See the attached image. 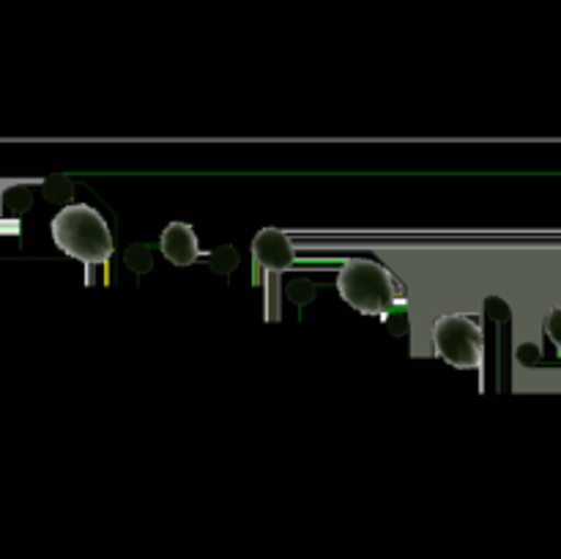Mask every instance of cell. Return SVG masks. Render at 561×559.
Instances as JSON below:
<instances>
[{
    "instance_id": "cell-3",
    "label": "cell",
    "mask_w": 561,
    "mask_h": 559,
    "mask_svg": "<svg viewBox=\"0 0 561 559\" xmlns=\"http://www.w3.org/2000/svg\"><path fill=\"white\" fill-rule=\"evenodd\" d=\"M433 345L458 370H477L485 362V334L466 316H444L433 329Z\"/></svg>"
},
{
    "instance_id": "cell-11",
    "label": "cell",
    "mask_w": 561,
    "mask_h": 559,
    "mask_svg": "<svg viewBox=\"0 0 561 559\" xmlns=\"http://www.w3.org/2000/svg\"><path fill=\"white\" fill-rule=\"evenodd\" d=\"M20 186H25V184H20ZM20 186H14V192H5V201H9V208L14 214L25 212V208L31 206V192L20 190Z\"/></svg>"
},
{
    "instance_id": "cell-9",
    "label": "cell",
    "mask_w": 561,
    "mask_h": 559,
    "mask_svg": "<svg viewBox=\"0 0 561 559\" xmlns=\"http://www.w3.org/2000/svg\"><path fill=\"white\" fill-rule=\"evenodd\" d=\"M25 184V181H5L0 179V233H20V219H5L3 217V197L5 192L14 190V186Z\"/></svg>"
},
{
    "instance_id": "cell-10",
    "label": "cell",
    "mask_w": 561,
    "mask_h": 559,
    "mask_svg": "<svg viewBox=\"0 0 561 559\" xmlns=\"http://www.w3.org/2000/svg\"><path fill=\"white\" fill-rule=\"evenodd\" d=\"M236 263H239V258H236V250H233V247H222V250H217V255H214L211 266L217 269V272L228 274L230 269L236 266Z\"/></svg>"
},
{
    "instance_id": "cell-12",
    "label": "cell",
    "mask_w": 561,
    "mask_h": 559,
    "mask_svg": "<svg viewBox=\"0 0 561 559\" xmlns=\"http://www.w3.org/2000/svg\"><path fill=\"white\" fill-rule=\"evenodd\" d=\"M546 332L548 338H551L561 349V307H553V310L546 316Z\"/></svg>"
},
{
    "instance_id": "cell-2",
    "label": "cell",
    "mask_w": 561,
    "mask_h": 559,
    "mask_svg": "<svg viewBox=\"0 0 561 559\" xmlns=\"http://www.w3.org/2000/svg\"><path fill=\"white\" fill-rule=\"evenodd\" d=\"M340 296L365 316H389L400 305L398 280L370 258H351L337 274Z\"/></svg>"
},
{
    "instance_id": "cell-8",
    "label": "cell",
    "mask_w": 561,
    "mask_h": 559,
    "mask_svg": "<svg viewBox=\"0 0 561 559\" xmlns=\"http://www.w3.org/2000/svg\"><path fill=\"white\" fill-rule=\"evenodd\" d=\"M126 266L135 269V272H148L151 269V250L146 244H131L126 250Z\"/></svg>"
},
{
    "instance_id": "cell-1",
    "label": "cell",
    "mask_w": 561,
    "mask_h": 559,
    "mask_svg": "<svg viewBox=\"0 0 561 559\" xmlns=\"http://www.w3.org/2000/svg\"><path fill=\"white\" fill-rule=\"evenodd\" d=\"M49 230H53V241L58 244V250L88 266L107 263L113 255V236H110L107 223L96 208L85 206V203L66 206L64 212L55 214Z\"/></svg>"
},
{
    "instance_id": "cell-6",
    "label": "cell",
    "mask_w": 561,
    "mask_h": 559,
    "mask_svg": "<svg viewBox=\"0 0 561 559\" xmlns=\"http://www.w3.org/2000/svg\"><path fill=\"white\" fill-rule=\"evenodd\" d=\"M75 195V186H71L69 179H64V175H55V179L44 181V197L53 203H64L69 201V197Z\"/></svg>"
},
{
    "instance_id": "cell-4",
    "label": "cell",
    "mask_w": 561,
    "mask_h": 559,
    "mask_svg": "<svg viewBox=\"0 0 561 559\" xmlns=\"http://www.w3.org/2000/svg\"><path fill=\"white\" fill-rule=\"evenodd\" d=\"M252 258H255L257 269H268V272H285L294 266L296 252L290 244L288 233L277 228H263L252 241Z\"/></svg>"
},
{
    "instance_id": "cell-5",
    "label": "cell",
    "mask_w": 561,
    "mask_h": 559,
    "mask_svg": "<svg viewBox=\"0 0 561 559\" xmlns=\"http://www.w3.org/2000/svg\"><path fill=\"white\" fill-rule=\"evenodd\" d=\"M162 252L170 263H175V266H190V263H195L197 255H201L195 230L186 223L168 225L162 233Z\"/></svg>"
},
{
    "instance_id": "cell-7",
    "label": "cell",
    "mask_w": 561,
    "mask_h": 559,
    "mask_svg": "<svg viewBox=\"0 0 561 559\" xmlns=\"http://www.w3.org/2000/svg\"><path fill=\"white\" fill-rule=\"evenodd\" d=\"M285 294H288V299L296 301V305H310V301L316 299V285H312L310 280H294V283L285 288Z\"/></svg>"
}]
</instances>
